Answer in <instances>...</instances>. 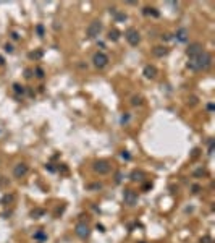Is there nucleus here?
Segmentation results:
<instances>
[{"instance_id": "obj_32", "label": "nucleus", "mask_w": 215, "mask_h": 243, "mask_svg": "<svg viewBox=\"0 0 215 243\" xmlns=\"http://www.w3.org/2000/svg\"><path fill=\"white\" fill-rule=\"evenodd\" d=\"M128 120H129V115H123L121 117V123H126Z\"/></svg>"}, {"instance_id": "obj_29", "label": "nucleus", "mask_w": 215, "mask_h": 243, "mask_svg": "<svg viewBox=\"0 0 215 243\" xmlns=\"http://www.w3.org/2000/svg\"><path fill=\"white\" fill-rule=\"evenodd\" d=\"M201 243H212V238L210 237H204V238H201Z\"/></svg>"}, {"instance_id": "obj_5", "label": "nucleus", "mask_w": 215, "mask_h": 243, "mask_svg": "<svg viewBox=\"0 0 215 243\" xmlns=\"http://www.w3.org/2000/svg\"><path fill=\"white\" fill-rule=\"evenodd\" d=\"M102 31V21L100 20H94L92 23H89L88 29H86V37H89V39H94V37H97Z\"/></svg>"}, {"instance_id": "obj_15", "label": "nucleus", "mask_w": 215, "mask_h": 243, "mask_svg": "<svg viewBox=\"0 0 215 243\" xmlns=\"http://www.w3.org/2000/svg\"><path fill=\"white\" fill-rule=\"evenodd\" d=\"M142 178H144V172L141 170H134L131 173V182H142Z\"/></svg>"}, {"instance_id": "obj_24", "label": "nucleus", "mask_w": 215, "mask_h": 243, "mask_svg": "<svg viewBox=\"0 0 215 243\" xmlns=\"http://www.w3.org/2000/svg\"><path fill=\"white\" fill-rule=\"evenodd\" d=\"M88 188H89V190H100L102 185H100V183H94V185H89Z\"/></svg>"}, {"instance_id": "obj_17", "label": "nucleus", "mask_w": 215, "mask_h": 243, "mask_svg": "<svg viewBox=\"0 0 215 243\" xmlns=\"http://www.w3.org/2000/svg\"><path fill=\"white\" fill-rule=\"evenodd\" d=\"M13 91L16 92V94H24V88L21 85H18V83H15V85H13Z\"/></svg>"}, {"instance_id": "obj_27", "label": "nucleus", "mask_w": 215, "mask_h": 243, "mask_svg": "<svg viewBox=\"0 0 215 243\" xmlns=\"http://www.w3.org/2000/svg\"><path fill=\"white\" fill-rule=\"evenodd\" d=\"M15 49H13V45L12 44H5V52H8V54H12Z\"/></svg>"}, {"instance_id": "obj_18", "label": "nucleus", "mask_w": 215, "mask_h": 243, "mask_svg": "<svg viewBox=\"0 0 215 243\" xmlns=\"http://www.w3.org/2000/svg\"><path fill=\"white\" fill-rule=\"evenodd\" d=\"M36 31H37V34H39V37H44V33H45V31H44V24L39 23V24L36 26Z\"/></svg>"}, {"instance_id": "obj_10", "label": "nucleus", "mask_w": 215, "mask_h": 243, "mask_svg": "<svg viewBox=\"0 0 215 243\" xmlns=\"http://www.w3.org/2000/svg\"><path fill=\"white\" fill-rule=\"evenodd\" d=\"M157 68L154 67V65H146L144 67V76L147 78V80H154L155 76H157Z\"/></svg>"}, {"instance_id": "obj_35", "label": "nucleus", "mask_w": 215, "mask_h": 243, "mask_svg": "<svg viewBox=\"0 0 215 243\" xmlns=\"http://www.w3.org/2000/svg\"><path fill=\"white\" fill-rule=\"evenodd\" d=\"M115 182H117V183H120V182H121V173H117V178H115Z\"/></svg>"}, {"instance_id": "obj_13", "label": "nucleus", "mask_w": 215, "mask_h": 243, "mask_svg": "<svg viewBox=\"0 0 215 243\" xmlns=\"http://www.w3.org/2000/svg\"><path fill=\"white\" fill-rule=\"evenodd\" d=\"M120 36H121V33L117 29V28H113V29H110V31H108V34H107V39H108V41H113V42H117V41L120 39Z\"/></svg>"}, {"instance_id": "obj_12", "label": "nucleus", "mask_w": 215, "mask_h": 243, "mask_svg": "<svg viewBox=\"0 0 215 243\" xmlns=\"http://www.w3.org/2000/svg\"><path fill=\"white\" fill-rule=\"evenodd\" d=\"M176 41H180V42H186L188 41V29H184V28H181V29L176 31Z\"/></svg>"}, {"instance_id": "obj_23", "label": "nucleus", "mask_w": 215, "mask_h": 243, "mask_svg": "<svg viewBox=\"0 0 215 243\" xmlns=\"http://www.w3.org/2000/svg\"><path fill=\"white\" fill-rule=\"evenodd\" d=\"M188 104H191V106H196V104H198V97H196V96H191V97L188 99Z\"/></svg>"}, {"instance_id": "obj_11", "label": "nucleus", "mask_w": 215, "mask_h": 243, "mask_svg": "<svg viewBox=\"0 0 215 243\" xmlns=\"http://www.w3.org/2000/svg\"><path fill=\"white\" fill-rule=\"evenodd\" d=\"M152 54L155 55V57L162 59V57H165V55L168 54V47H165V45H155V47L152 49Z\"/></svg>"}, {"instance_id": "obj_7", "label": "nucleus", "mask_w": 215, "mask_h": 243, "mask_svg": "<svg viewBox=\"0 0 215 243\" xmlns=\"http://www.w3.org/2000/svg\"><path fill=\"white\" fill-rule=\"evenodd\" d=\"M29 172V167H28L24 162H20L13 167V177L15 178H23V177Z\"/></svg>"}, {"instance_id": "obj_9", "label": "nucleus", "mask_w": 215, "mask_h": 243, "mask_svg": "<svg viewBox=\"0 0 215 243\" xmlns=\"http://www.w3.org/2000/svg\"><path fill=\"white\" fill-rule=\"evenodd\" d=\"M123 199L128 206H134L136 201H138V194L133 191V190H125V194H123Z\"/></svg>"}, {"instance_id": "obj_21", "label": "nucleus", "mask_w": 215, "mask_h": 243, "mask_svg": "<svg viewBox=\"0 0 215 243\" xmlns=\"http://www.w3.org/2000/svg\"><path fill=\"white\" fill-rule=\"evenodd\" d=\"M32 73H34V70H31V68L24 70V78H26V80H29V78L32 76Z\"/></svg>"}, {"instance_id": "obj_25", "label": "nucleus", "mask_w": 215, "mask_h": 243, "mask_svg": "<svg viewBox=\"0 0 215 243\" xmlns=\"http://www.w3.org/2000/svg\"><path fill=\"white\" fill-rule=\"evenodd\" d=\"M34 238H37V240H44V238H45V233H44V232H37L36 235H34Z\"/></svg>"}, {"instance_id": "obj_33", "label": "nucleus", "mask_w": 215, "mask_h": 243, "mask_svg": "<svg viewBox=\"0 0 215 243\" xmlns=\"http://www.w3.org/2000/svg\"><path fill=\"white\" fill-rule=\"evenodd\" d=\"M162 39L168 41V39H172V36H170V34H162Z\"/></svg>"}, {"instance_id": "obj_6", "label": "nucleus", "mask_w": 215, "mask_h": 243, "mask_svg": "<svg viewBox=\"0 0 215 243\" xmlns=\"http://www.w3.org/2000/svg\"><path fill=\"white\" fill-rule=\"evenodd\" d=\"M74 233H76V235H78L79 238L86 240V238L91 235V229H89V225H88V224L79 222V224H76V227H74Z\"/></svg>"}, {"instance_id": "obj_1", "label": "nucleus", "mask_w": 215, "mask_h": 243, "mask_svg": "<svg viewBox=\"0 0 215 243\" xmlns=\"http://www.w3.org/2000/svg\"><path fill=\"white\" fill-rule=\"evenodd\" d=\"M210 67H212V55L207 50H202L199 55H196L188 62V68L192 71H207Z\"/></svg>"}, {"instance_id": "obj_8", "label": "nucleus", "mask_w": 215, "mask_h": 243, "mask_svg": "<svg viewBox=\"0 0 215 243\" xmlns=\"http://www.w3.org/2000/svg\"><path fill=\"white\" fill-rule=\"evenodd\" d=\"M202 44L201 42H192V44H189L188 45V49H186V54L189 55V59H192V57H196V55H199L201 52H202Z\"/></svg>"}, {"instance_id": "obj_14", "label": "nucleus", "mask_w": 215, "mask_h": 243, "mask_svg": "<svg viewBox=\"0 0 215 243\" xmlns=\"http://www.w3.org/2000/svg\"><path fill=\"white\" fill-rule=\"evenodd\" d=\"M142 13H144L146 16H154V18H158V16H160V13H158L157 8H154V7H146L144 10H142Z\"/></svg>"}, {"instance_id": "obj_16", "label": "nucleus", "mask_w": 215, "mask_h": 243, "mask_svg": "<svg viewBox=\"0 0 215 243\" xmlns=\"http://www.w3.org/2000/svg\"><path fill=\"white\" fill-rule=\"evenodd\" d=\"M142 101H144L142 96H133L131 97V106H134V107L136 106H142Z\"/></svg>"}, {"instance_id": "obj_3", "label": "nucleus", "mask_w": 215, "mask_h": 243, "mask_svg": "<svg viewBox=\"0 0 215 243\" xmlns=\"http://www.w3.org/2000/svg\"><path fill=\"white\" fill-rule=\"evenodd\" d=\"M92 169H94V172L99 173V175H107V173H110V170H112V164H110L108 161H105V159H99V161L94 162Z\"/></svg>"}, {"instance_id": "obj_34", "label": "nucleus", "mask_w": 215, "mask_h": 243, "mask_svg": "<svg viewBox=\"0 0 215 243\" xmlns=\"http://www.w3.org/2000/svg\"><path fill=\"white\" fill-rule=\"evenodd\" d=\"M12 39H13V41H18V39H20V36H18L16 33H13V34H12Z\"/></svg>"}, {"instance_id": "obj_28", "label": "nucleus", "mask_w": 215, "mask_h": 243, "mask_svg": "<svg viewBox=\"0 0 215 243\" xmlns=\"http://www.w3.org/2000/svg\"><path fill=\"white\" fill-rule=\"evenodd\" d=\"M198 175H205V170H204V169L196 170V172H194V177H198Z\"/></svg>"}, {"instance_id": "obj_36", "label": "nucleus", "mask_w": 215, "mask_h": 243, "mask_svg": "<svg viewBox=\"0 0 215 243\" xmlns=\"http://www.w3.org/2000/svg\"><path fill=\"white\" fill-rule=\"evenodd\" d=\"M207 110L212 112V110H213V104H207Z\"/></svg>"}, {"instance_id": "obj_26", "label": "nucleus", "mask_w": 215, "mask_h": 243, "mask_svg": "<svg viewBox=\"0 0 215 243\" xmlns=\"http://www.w3.org/2000/svg\"><path fill=\"white\" fill-rule=\"evenodd\" d=\"M115 20H117V21H121V20H126V15H125V13H118V15L115 16Z\"/></svg>"}, {"instance_id": "obj_31", "label": "nucleus", "mask_w": 215, "mask_h": 243, "mask_svg": "<svg viewBox=\"0 0 215 243\" xmlns=\"http://www.w3.org/2000/svg\"><path fill=\"white\" fill-rule=\"evenodd\" d=\"M199 190H201L199 185H194V186H192V193H199Z\"/></svg>"}, {"instance_id": "obj_19", "label": "nucleus", "mask_w": 215, "mask_h": 243, "mask_svg": "<svg viewBox=\"0 0 215 243\" xmlns=\"http://www.w3.org/2000/svg\"><path fill=\"white\" fill-rule=\"evenodd\" d=\"M41 57H42V52H41V50H37V52H31V54H29V59H34V60L41 59Z\"/></svg>"}, {"instance_id": "obj_4", "label": "nucleus", "mask_w": 215, "mask_h": 243, "mask_svg": "<svg viewBox=\"0 0 215 243\" xmlns=\"http://www.w3.org/2000/svg\"><path fill=\"white\" fill-rule=\"evenodd\" d=\"M110 59H108V55L105 52H96L94 54V57H92V63H94V67L102 70V68H105L107 65H108Z\"/></svg>"}, {"instance_id": "obj_30", "label": "nucleus", "mask_w": 215, "mask_h": 243, "mask_svg": "<svg viewBox=\"0 0 215 243\" xmlns=\"http://www.w3.org/2000/svg\"><path fill=\"white\" fill-rule=\"evenodd\" d=\"M121 156H123V157L126 159V161H129V159H131V156H129V154H128L126 151H123V153H121Z\"/></svg>"}, {"instance_id": "obj_22", "label": "nucleus", "mask_w": 215, "mask_h": 243, "mask_svg": "<svg viewBox=\"0 0 215 243\" xmlns=\"http://www.w3.org/2000/svg\"><path fill=\"white\" fill-rule=\"evenodd\" d=\"M42 214H44V211H42V209H36V211H32V212H31V216H32V217H37V216H42Z\"/></svg>"}, {"instance_id": "obj_20", "label": "nucleus", "mask_w": 215, "mask_h": 243, "mask_svg": "<svg viewBox=\"0 0 215 243\" xmlns=\"http://www.w3.org/2000/svg\"><path fill=\"white\" fill-rule=\"evenodd\" d=\"M34 73H36L37 78H44V70H42L41 67H36V68H34Z\"/></svg>"}, {"instance_id": "obj_2", "label": "nucleus", "mask_w": 215, "mask_h": 243, "mask_svg": "<svg viewBox=\"0 0 215 243\" xmlns=\"http://www.w3.org/2000/svg\"><path fill=\"white\" fill-rule=\"evenodd\" d=\"M125 39L128 41L129 45L136 47V45L141 42V34H139V31L136 29V28H128V29L125 31Z\"/></svg>"}]
</instances>
